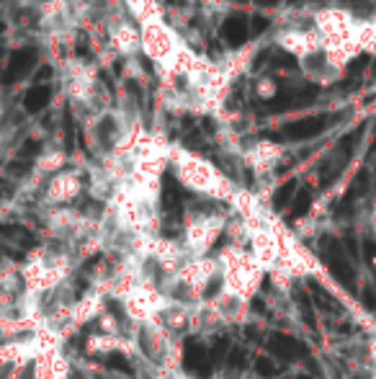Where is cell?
Here are the masks:
<instances>
[{"mask_svg":"<svg viewBox=\"0 0 376 379\" xmlns=\"http://www.w3.org/2000/svg\"><path fill=\"white\" fill-rule=\"evenodd\" d=\"M57 75H60L62 96L68 98V104L75 109L83 124L101 116L108 109H113L106 101V90L101 85V78H98L96 62L70 54V57L57 62Z\"/></svg>","mask_w":376,"mask_h":379,"instance_id":"cell-1","label":"cell"},{"mask_svg":"<svg viewBox=\"0 0 376 379\" xmlns=\"http://www.w3.org/2000/svg\"><path fill=\"white\" fill-rule=\"evenodd\" d=\"M139 34H142L144 60L155 67L160 85L163 88L173 85L178 80V75H181V65L186 60V54L191 52V44L186 42V37L170 21L139 26Z\"/></svg>","mask_w":376,"mask_h":379,"instance_id":"cell-2","label":"cell"},{"mask_svg":"<svg viewBox=\"0 0 376 379\" xmlns=\"http://www.w3.org/2000/svg\"><path fill=\"white\" fill-rule=\"evenodd\" d=\"M170 165H173L175 179L194 193H201V196H209V199L217 201H230L232 193L237 191V186L219 171L217 165L201 157L199 152H194V150L173 145Z\"/></svg>","mask_w":376,"mask_h":379,"instance_id":"cell-3","label":"cell"},{"mask_svg":"<svg viewBox=\"0 0 376 379\" xmlns=\"http://www.w3.org/2000/svg\"><path fill=\"white\" fill-rule=\"evenodd\" d=\"M106 49L124 60H137L142 54V34L139 23L124 11V6L111 8L104 21Z\"/></svg>","mask_w":376,"mask_h":379,"instance_id":"cell-4","label":"cell"},{"mask_svg":"<svg viewBox=\"0 0 376 379\" xmlns=\"http://www.w3.org/2000/svg\"><path fill=\"white\" fill-rule=\"evenodd\" d=\"M273 42L284 49L286 54L296 57V62L322 49V37L312 29V23H286L273 34Z\"/></svg>","mask_w":376,"mask_h":379,"instance_id":"cell-5","label":"cell"},{"mask_svg":"<svg viewBox=\"0 0 376 379\" xmlns=\"http://www.w3.org/2000/svg\"><path fill=\"white\" fill-rule=\"evenodd\" d=\"M85 188V179L80 171H65L52 176L44 186V204L49 207H60V204H70L75 201Z\"/></svg>","mask_w":376,"mask_h":379,"instance_id":"cell-6","label":"cell"},{"mask_svg":"<svg viewBox=\"0 0 376 379\" xmlns=\"http://www.w3.org/2000/svg\"><path fill=\"white\" fill-rule=\"evenodd\" d=\"M281 157H284V148L271 140H258L242 150V163L248 165L256 176L271 173L281 163Z\"/></svg>","mask_w":376,"mask_h":379,"instance_id":"cell-7","label":"cell"},{"mask_svg":"<svg viewBox=\"0 0 376 379\" xmlns=\"http://www.w3.org/2000/svg\"><path fill=\"white\" fill-rule=\"evenodd\" d=\"M299 70L307 80L317 83V85H330V83H335L343 75V70H338V67L332 65L322 49L304 57V60H299Z\"/></svg>","mask_w":376,"mask_h":379,"instance_id":"cell-8","label":"cell"},{"mask_svg":"<svg viewBox=\"0 0 376 379\" xmlns=\"http://www.w3.org/2000/svg\"><path fill=\"white\" fill-rule=\"evenodd\" d=\"M121 6H124V11H127L139 26L168 21L165 3H160V0H121Z\"/></svg>","mask_w":376,"mask_h":379,"instance_id":"cell-9","label":"cell"},{"mask_svg":"<svg viewBox=\"0 0 376 379\" xmlns=\"http://www.w3.org/2000/svg\"><path fill=\"white\" fill-rule=\"evenodd\" d=\"M253 93H256V98H261V101H271V98H276V93H279V83L273 80L271 75H261V78H256V83H253Z\"/></svg>","mask_w":376,"mask_h":379,"instance_id":"cell-10","label":"cell"},{"mask_svg":"<svg viewBox=\"0 0 376 379\" xmlns=\"http://www.w3.org/2000/svg\"><path fill=\"white\" fill-rule=\"evenodd\" d=\"M160 3H165V0H160Z\"/></svg>","mask_w":376,"mask_h":379,"instance_id":"cell-11","label":"cell"}]
</instances>
